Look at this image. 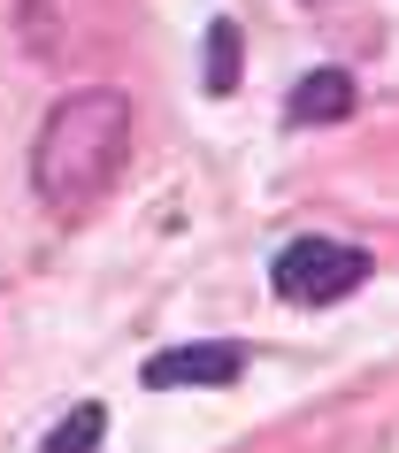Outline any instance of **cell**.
<instances>
[{
    "label": "cell",
    "instance_id": "cell-1",
    "mask_svg": "<svg viewBox=\"0 0 399 453\" xmlns=\"http://www.w3.org/2000/svg\"><path fill=\"white\" fill-rule=\"evenodd\" d=\"M123 154H131V100L116 85H85L47 108V131L31 146V185L47 208H85L100 185H116Z\"/></svg>",
    "mask_w": 399,
    "mask_h": 453
},
{
    "label": "cell",
    "instance_id": "cell-2",
    "mask_svg": "<svg viewBox=\"0 0 399 453\" xmlns=\"http://www.w3.org/2000/svg\"><path fill=\"white\" fill-rule=\"evenodd\" d=\"M369 246H346V239H292L277 246V262H269V285L284 300H300V308H323V300H346L353 285H369Z\"/></svg>",
    "mask_w": 399,
    "mask_h": 453
},
{
    "label": "cell",
    "instance_id": "cell-3",
    "mask_svg": "<svg viewBox=\"0 0 399 453\" xmlns=\"http://www.w3.org/2000/svg\"><path fill=\"white\" fill-rule=\"evenodd\" d=\"M146 392H169V384H238L246 377V346L231 338H200V346H162V354L139 369Z\"/></svg>",
    "mask_w": 399,
    "mask_h": 453
},
{
    "label": "cell",
    "instance_id": "cell-4",
    "mask_svg": "<svg viewBox=\"0 0 399 453\" xmlns=\"http://www.w3.org/2000/svg\"><path fill=\"white\" fill-rule=\"evenodd\" d=\"M284 116H292V123H346V116H353V77H346V70L300 77L292 100H284Z\"/></svg>",
    "mask_w": 399,
    "mask_h": 453
},
{
    "label": "cell",
    "instance_id": "cell-5",
    "mask_svg": "<svg viewBox=\"0 0 399 453\" xmlns=\"http://www.w3.org/2000/svg\"><path fill=\"white\" fill-rule=\"evenodd\" d=\"M238 62H246V39H238L231 16H215V24H208V70H200V85H208V93H238Z\"/></svg>",
    "mask_w": 399,
    "mask_h": 453
},
{
    "label": "cell",
    "instance_id": "cell-6",
    "mask_svg": "<svg viewBox=\"0 0 399 453\" xmlns=\"http://www.w3.org/2000/svg\"><path fill=\"white\" fill-rule=\"evenodd\" d=\"M100 430H108V415H100V407L85 400V407H70V415L54 423L47 453H100Z\"/></svg>",
    "mask_w": 399,
    "mask_h": 453
}]
</instances>
